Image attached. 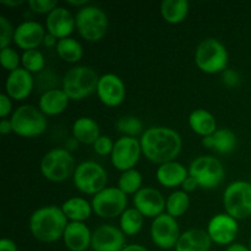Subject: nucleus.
<instances>
[{
    "mask_svg": "<svg viewBox=\"0 0 251 251\" xmlns=\"http://www.w3.org/2000/svg\"><path fill=\"white\" fill-rule=\"evenodd\" d=\"M190 206V198L188 193L183 190L173 191L167 198L166 211L169 216L174 218H179L186 213Z\"/></svg>",
    "mask_w": 251,
    "mask_h": 251,
    "instance_id": "nucleus-32",
    "label": "nucleus"
},
{
    "mask_svg": "<svg viewBox=\"0 0 251 251\" xmlns=\"http://www.w3.org/2000/svg\"><path fill=\"white\" fill-rule=\"evenodd\" d=\"M93 212L100 218L112 220L120 217L127 208V195L118 186H107L97 195L92 196Z\"/></svg>",
    "mask_w": 251,
    "mask_h": 251,
    "instance_id": "nucleus-11",
    "label": "nucleus"
},
{
    "mask_svg": "<svg viewBox=\"0 0 251 251\" xmlns=\"http://www.w3.org/2000/svg\"><path fill=\"white\" fill-rule=\"evenodd\" d=\"M21 65L31 74H39L46 68V58L39 49L26 50L21 55Z\"/></svg>",
    "mask_w": 251,
    "mask_h": 251,
    "instance_id": "nucleus-35",
    "label": "nucleus"
},
{
    "mask_svg": "<svg viewBox=\"0 0 251 251\" xmlns=\"http://www.w3.org/2000/svg\"><path fill=\"white\" fill-rule=\"evenodd\" d=\"M100 136V129L95 119L88 117H80L73 124V137L80 144L93 145Z\"/></svg>",
    "mask_w": 251,
    "mask_h": 251,
    "instance_id": "nucleus-25",
    "label": "nucleus"
},
{
    "mask_svg": "<svg viewBox=\"0 0 251 251\" xmlns=\"http://www.w3.org/2000/svg\"><path fill=\"white\" fill-rule=\"evenodd\" d=\"M59 39L55 38L54 36H51V34L47 33L46 37H44V41H43V44L47 47V48H53V47H55L56 48V44H58Z\"/></svg>",
    "mask_w": 251,
    "mask_h": 251,
    "instance_id": "nucleus-46",
    "label": "nucleus"
},
{
    "mask_svg": "<svg viewBox=\"0 0 251 251\" xmlns=\"http://www.w3.org/2000/svg\"><path fill=\"white\" fill-rule=\"evenodd\" d=\"M144 216L135 207H127L119 217L120 229L126 237H134L141 232L144 227Z\"/></svg>",
    "mask_w": 251,
    "mask_h": 251,
    "instance_id": "nucleus-30",
    "label": "nucleus"
},
{
    "mask_svg": "<svg viewBox=\"0 0 251 251\" xmlns=\"http://www.w3.org/2000/svg\"><path fill=\"white\" fill-rule=\"evenodd\" d=\"M226 213L237 221L247 220L251 216V183L237 180L228 184L223 193Z\"/></svg>",
    "mask_w": 251,
    "mask_h": 251,
    "instance_id": "nucleus-9",
    "label": "nucleus"
},
{
    "mask_svg": "<svg viewBox=\"0 0 251 251\" xmlns=\"http://www.w3.org/2000/svg\"><path fill=\"white\" fill-rule=\"evenodd\" d=\"M66 4L70 5V6H76L78 7V9H82V7L90 5V1H88V0H68Z\"/></svg>",
    "mask_w": 251,
    "mask_h": 251,
    "instance_id": "nucleus-48",
    "label": "nucleus"
},
{
    "mask_svg": "<svg viewBox=\"0 0 251 251\" xmlns=\"http://www.w3.org/2000/svg\"><path fill=\"white\" fill-rule=\"evenodd\" d=\"M78 144H80V142H78L77 140L75 139V137H71L70 140H68V141H66V144H65V149L68 150V151L73 152L74 150L77 149Z\"/></svg>",
    "mask_w": 251,
    "mask_h": 251,
    "instance_id": "nucleus-50",
    "label": "nucleus"
},
{
    "mask_svg": "<svg viewBox=\"0 0 251 251\" xmlns=\"http://www.w3.org/2000/svg\"><path fill=\"white\" fill-rule=\"evenodd\" d=\"M206 232L210 235L212 243L221 247H229L237 238L239 226L238 221L230 217L228 213H217L208 221Z\"/></svg>",
    "mask_w": 251,
    "mask_h": 251,
    "instance_id": "nucleus-14",
    "label": "nucleus"
},
{
    "mask_svg": "<svg viewBox=\"0 0 251 251\" xmlns=\"http://www.w3.org/2000/svg\"><path fill=\"white\" fill-rule=\"evenodd\" d=\"M152 243L162 250L174 249L180 238V228L176 218L164 212L152 221L151 229Z\"/></svg>",
    "mask_w": 251,
    "mask_h": 251,
    "instance_id": "nucleus-13",
    "label": "nucleus"
},
{
    "mask_svg": "<svg viewBox=\"0 0 251 251\" xmlns=\"http://www.w3.org/2000/svg\"><path fill=\"white\" fill-rule=\"evenodd\" d=\"M114 142L115 141H113L107 135H100L97 141L92 145L93 151L98 156H110L113 152V147H114Z\"/></svg>",
    "mask_w": 251,
    "mask_h": 251,
    "instance_id": "nucleus-39",
    "label": "nucleus"
},
{
    "mask_svg": "<svg viewBox=\"0 0 251 251\" xmlns=\"http://www.w3.org/2000/svg\"><path fill=\"white\" fill-rule=\"evenodd\" d=\"M55 49L59 58L69 64L78 63L83 56L82 44L73 37L59 39Z\"/></svg>",
    "mask_w": 251,
    "mask_h": 251,
    "instance_id": "nucleus-29",
    "label": "nucleus"
},
{
    "mask_svg": "<svg viewBox=\"0 0 251 251\" xmlns=\"http://www.w3.org/2000/svg\"><path fill=\"white\" fill-rule=\"evenodd\" d=\"M126 245V235L113 225H100L92 232L93 251H122Z\"/></svg>",
    "mask_w": 251,
    "mask_h": 251,
    "instance_id": "nucleus-17",
    "label": "nucleus"
},
{
    "mask_svg": "<svg viewBox=\"0 0 251 251\" xmlns=\"http://www.w3.org/2000/svg\"><path fill=\"white\" fill-rule=\"evenodd\" d=\"M238 137L234 131L230 129L223 127L217 129V131L212 135V150L221 154H227L237 149Z\"/></svg>",
    "mask_w": 251,
    "mask_h": 251,
    "instance_id": "nucleus-31",
    "label": "nucleus"
},
{
    "mask_svg": "<svg viewBox=\"0 0 251 251\" xmlns=\"http://www.w3.org/2000/svg\"><path fill=\"white\" fill-rule=\"evenodd\" d=\"M63 242L70 251H87L92 243V232L85 222H69Z\"/></svg>",
    "mask_w": 251,
    "mask_h": 251,
    "instance_id": "nucleus-21",
    "label": "nucleus"
},
{
    "mask_svg": "<svg viewBox=\"0 0 251 251\" xmlns=\"http://www.w3.org/2000/svg\"><path fill=\"white\" fill-rule=\"evenodd\" d=\"M69 102L70 98L63 88H55L42 93L38 100V108L46 117H55L65 112Z\"/></svg>",
    "mask_w": 251,
    "mask_h": 251,
    "instance_id": "nucleus-24",
    "label": "nucleus"
},
{
    "mask_svg": "<svg viewBox=\"0 0 251 251\" xmlns=\"http://www.w3.org/2000/svg\"><path fill=\"white\" fill-rule=\"evenodd\" d=\"M225 251H250L249 247L242 244V243H233L232 245L227 247V249Z\"/></svg>",
    "mask_w": 251,
    "mask_h": 251,
    "instance_id": "nucleus-47",
    "label": "nucleus"
},
{
    "mask_svg": "<svg viewBox=\"0 0 251 251\" xmlns=\"http://www.w3.org/2000/svg\"><path fill=\"white\" fill-rule=\"evenodd\" d=\"M46 27L37 21L27 20L15 27L14 43L24 51L38 49L46 37Z\"/></svg>",
    "mask_w": 251,
    "mask_h": 251,
    "instance_id": "nucleus-18",
    "label": "nucleus"
},
{
    "mask_svg": "<svg viewBox=\"0 0 251 251\" xmlns=\"http://www.w3.org/2000/svg\"><path fill=\"white\" fill-rule=\"evenodd\" d=\"M29 9L36 14L49 15L55 7H58V2L54 0H28L27 1Z\"/></svg>",
    "mask_w": 251,
    "mask_h": 251,
    "instance_id": "nucleus-40",
    "label": "nucleus"
},
{
    "mask_svg": "<svg viewBox=\"0 0 251 251\" xmlns=\"http://www.w3.org/2000/svg\"><path fill=\"white\" fill-rule=\"evenodd\" d=\"M189 176V168L176 161L168 162L158 166L156 171L157 181L167 189H174L183 185Z\"/></svg>",
    "mask_w": 251,
    "mask_h": 251,
    "instance_id": "nucleus-22",
    "label": "nucleus"
},
{
    "mask_svg": "<svg viewBox=\"0 0 251 251\" xmlns=\"http://www.w3.org/2000/svg\"><path fill=\"white\" fill-rule=\"evenodd\" d=\"M248 247H249V249L251 251V237H250V239H249V245H248Z\"/></svg>",
    "mask_w": 251,
    "mask_h": 251,
    "instance_id": "nucleus-52",
    "label": "nucleus"
},
{
    "mask_svg": "<svg viewBox=\"0 0 251 251\" xmlns=\"http://www.w3.org/2000/svg\"><path fill=\"white\" fill-rule=\"evenodd\" d=\"M0 132H1V135H9L10 132H14L11 120L7 119V118L6 119H1V122H0Z\"/></svg>",
    "mask_w": 251,
    "mask_h": 251,
    "instance_id": "nucleus-45",
    "label": "nucleus"
},
{
    "mask_svg": "<svg viewBox=\"0 0 251 251\" xmlns=\"http://www.w3.org/2000/svg\"><path fill=\"white\" fill-rule=\"evenodd\" d=\"M24 2L25 1H22V0H2L1 4L9 7H16V6H20V5H22Z\"/></svg>",
    "mask_w": 251,
    "mask_h": 251,
    "instance_id": "nucleus-51",
    "label": "nucleus"
},
{
    "mask_svg": "<svg viewBox=\"0 0 251 251\" xmlns=\"http://www.w3.org/2000/svg\"><path fill=\"white\" fill-rule=\"evenodd\" d=\"M122 251H150L141 244H126Z\"/></svg>",
    "mask_w": 251,
    "mask_h": 251,
    "instance_id": "nucleus-49",
    "label": "nucleus"
},
{
    "mask_svg": "<svg viewBox=\"0 0 251 251\" xmlns=\"http://www.w3.org/2000/svg\"><path fill=\"white\" fill-rule=\"evenodd\" d=\"M36 87L33 74L28 73L24 68L9 73L5 81V93L12 100H25L29 97Z\"/></svg>",
    "mask_w": 251,
    "mask_h": 251,
    "instance_id": "nucleus-19",
    "label": "nucleus"
},
{
    "mask_svg": "<svg viewBox=\"0 0 251 251\" xmlns=\"http://www.w3.org/2000/svg\"><path fill=\"white\" fill-rule=\"evenodd\" d=\"M142 154L158 166L176 161L183 149V140L176 130L168 126H151L140 137Z\"/></svg>",
    "mask_w": 251,
    "mask_h": 251,
    "instance_id": "nucleus-1",
    "label": "nucleus"
},
{
    "mask_svg": "<svg viewBox=\"0 0 251 251\" xmlns=\"http://www.w3.org/2000/svg\"><path fill=\"white\" fill-rule=\"evenodd\" d=\"M76 19V29L85 41L96 43L105 37L109 27V20L104 10L96 5L78 9Z\"/></svg>",
    "mask_w": 251,
    "mask_h": 251,
    "instance_id": "nucleus-5",
    "label": "nucleus"
},
{
    "mask_svg": "<svg viewBox=\"0 0 251 251\" xmlns=\"http://www.w3.org/2000/svg\"><path fill=\"white\" fill-rule=\"evenodd\" d=\"M76 169L75 158L66 149H53L41 161V172L44 178L53 183H63L73 178Z\"/></svg>",
    "mask_w": 251,
    "mask_h": 251,
    "instance_id": "nucleus-7",
    "label": "nucleus"
},
{
    "mask_svg": "<svg viewBox=\"0 0 251 251\" xmlns=\"http://www.w3.org/2000/svg\"><path fill=\"white\" fill-rule=\"evenodd\" d=\"M69 220L61 207L48 205L39 207L31 215L28 228L34 239L42 243H55L63 239Z\"/></svg>",
    "mask_w": 251,
    "mask_h": 251,
    "instance_id": "nucleus-2",
    "label": "nucleus"
},
{
    "mask_svg": "<svg viewBox=\"0 0 251 251\" xmlns=\"http://www.w3.org/2000/svg\"><path fill=\"white\" fill-rule=\"evenodd\" d=\"M0 61H1L2 68L9 73L21 68L20 66L21 65V56L17 53L16 49L11 48V47H7V48L0 50Z\"/></svg>",
    "mask_w": 251,
    "mask_h": 251,
    "instance_id": "nucleus-37",
    "label": "nucleus"
},
{
    "mask_svg": "<svg viewBox=\"0 0 251 251\" xmlns=\"http://www.w3.org/2000/svg\"><path fill=\"white\" fill-rule=\"evenodd\" d=\"M189 176L202 189H215L225 180L226 169L222 162L213 156L196 157L189 166Z\"/></svg>",
    "mask_w": 251,
    "mask_h": 251,
    "instance_id": "nucleus-10",
    "label": "nucleus"
},
{
    "mask_svg": "<svg viewBox=\"0 0 251 251\" xmlns=\"http://www.w3.org/2000/svg\"><path fill=\"white\" fill-rule=\"evenodd\" d=\"M0 28H1V33H0V47L1 49L10 47L11 42H14V34H15V27L10 22V20L5 16H0Z\"/></svg>",
    "mask_w": 251,
    "mask_h": 251,
    "instance_id": "nucleus-38",
    "label": "nucleus"
},
{
    "mask_svg": "<svg viewBox=\"0 0 251 251\" xmlns=\"http://www.w3.org/2000/svg\"><path fill=\"white\" fill-rule=\"evenodd\" d=\"M34 83H36V87H38V90H41L42 93H44L47 91L59 88L61 81L53 70L44 69L42 73L37 75V77H34Z\"/></svg>",
    "mask_w": 251,
    "mask_h": 251,
    "instance_id": "nucleus-36",
    "label": "nucleus"
},
{
    "mask_svg": "<svg viewBox=\"0 0 251 251\" xmlns=\"http://www.w3.org/2000/svg\"><path fill=\"white\" fill-rule=\"evenodd\" d=\"M60 207L70 222H85L93 213L91 202L83 198L68 199Z\"/></svg>",
    "mask_w": 251,
    "mask_h": 251,
    "instance_id": "nucleus-27",
    "label": "nucleus"
},
{
    "mask_svg": "<svg viewBox=\"0 0 251 251\" xmlns=\"http://www.w3.org/2000/svg\"><path fill=\"white\" fill-rule=\"evenodd\" d=\"M12 100L6 95L1 93L0 95V117L2 119H6L7 115L12 114Z\"/></svg>",
    "mask_w": 251,
    "mask_h": 251,
    "instance_id": "nucleus-42",
    "label": "nucleus"
},
{
    "mask_svg": "<svg viewBox=\"0 0 251 251\" xmlns=\"http://www.w3.org/2000/svg\"><path fill=\"white\" fill-rule=\"evenodd\" d=\"M100 77L91 66L75 65L69 69L61 78V88L70 100H82L93 92H97Z\"/></svg>",
    "mask_w": 251,
    "mask_h": 251,
    "instance_id": "nucleus-3",
    "label": "nucleus"
},
{
    "mask_svg": "<svg viewBox=\"0 0 251 251\" xmlns=\"http://www.w3.org/2000/svg\"><path fill=\"white\" fill-rule=\"evenodd\" d=\"M190 10L188 0H164L161 4V15L166 22L178 25L185 21Z\"/></svg>",
    "mask_w": 251,
    "mask_h": 251,
    "instance_id": "nucleus-28",
    "label": "nucleus"
},
{
    "mask_svg": "<svg viewBox=\"0 0 251 251\" xmlns=\"http://www.w3.org/2000/svg\"><path fill=\"white\" fill-rule=\"evenodd\" d=\"M97 96L100 102L109 108L119 107L125 100L126 88L124 81L117 74L108 73L100 77Z\"/></svg>",
    "mask_w": 251,
    "mask_h": 251,
    "instance_id": "nucleus-16",
    "label": "nucleus"
},
{
    "mask_svg": "<svg viewBox=\"0 0 251 251\" xmlns=\"http://www.w3.org/2000/svg\"><path fill=\"white\" fill-rule=\"evenodd\" d=\"M132 203L144 217L154 220L166 211L167 199L157 189L146 186L132 196Z\"/></svg>",
    "mask_w": 251,
    "mask_h": 251,
    "instance_id": "nucleus-15",
    "label": "nucleus"
},
{
    "mask_svg": "<svg viewBox=\"0 0 251 251\" xmlns=\"http://www.w3.org/2000/svg\"><path fill=\"white\" fill-rule=\"evenodd\" d=\"M142 174L137 169H130V171L123 172L118 179V188L125 194V195H132L142 189Z\"/></svg>",
    "mask_w": 251,
    "mask_h": 251,
    "instance_id": "nucleus-33",
    "label": "nucleus"
},
{
    "mask_svg": "<svg viewBox=\"0 0 251 251\" xmlns=\"http://www.w3.org/2000/svg\"><path fill=\"white\" fill-rule=\"evenodd\" d=\"M189 125L195 134L206 137L217 131V120L215 115L206 109H196L189 115Z\"/></svg>",
    "mask_w": 251,
    "mask_h": 251,
    "instance_id": "nucleus-26",
    "label": "nucleus"
},
{
    "mask_svg": "<svg viewBox=\"0 0 251 251\" xmlns=\"http://www.w3.org/2000/svg\"><path fill=\"white\" fill-rule=\"evenodd\" d=\"M0 251H19L16 243L9 238H2L0 240Z\"/></svg>",
    "mask_w": 251,
    "mask_h": 251,
    "instance_id": "nucleus-44",
    "label": "nucleus"
},
{
    "mask_svg": "<svg viewBox=\"0 0 251 251\" xmlns=\"http://www.w3.org/2000/svg\"><path fill=\"white\" fill-rule=\"evenodd\" d=\"M212 244L206 230L191 228L181 233L174 251H210Z\"/></svg>",
    "mask_w": 251,
    "mask_h": 251,
    "instance_id": "nucleus-23",
    "label": "nucleus"
},
{
    "mask_svg": "<svg viewBox=\"0 0 251 251\" xmlns=\"http://www.w3.org/2000/svg\"><path fill=\"white\" fill-rule=\"evenodd\" d=\"M222 82L229 88H235L240 85V75L233 69H226L222 73Z\"/></svg>",
    "mask_w": 251,
    "mask_h": 251,
    "instance_id": "nucleus-41",
    "label": "nucleus"
},
{
    "mask_svg": "<svg viewBox=\"0 0 251 251\" xmlns=\"http://www.w3.org/2000/svg\"><path fill=\"white\" fill-rule=\"evenodd\" d=\"M73 181L80 193L95 196L107 188L108 174L104 167L97 162L83 161L76 166Z\"/></svg>",
    "mask_w": 251,
    "mask_h": 251,
    "instance_id": "nucleus-8",
    "label": "nucleus"
},
{
    "mask_svg": "<svg viewBox=\"0 0 251 251\" xmlns=\"http://www.w3.org/2000/svg\"><path fill=\"white\" fill-rule=\"evenodd\" d=\"M198 188H200L198 184V181H196L195 179L190 176L185 179V181H184L183 185H181V190L185 191V193H188V194L193 193V191H195Z\"/></svg>",
    "mask_w": 251,
    "mask_h": 251,
    "instance_id": "nucleus-43",
    "label": "nucleus"
},
{
    "mask_svg": "<svg viewBox=\"0 0 251 251\" xmlns=\"http://www.w3.org/2000/svg\"><path fill=\"white\" fill-rule=\"evenodd\" d=\"M11 124L14 134L20 137L32 139L43 134L48 126V119L38 107L24 104L17 107L11 114Z\"/></svg>",
    "mask_w": 251,
    "mask_h": 251,
    "instance_id": "nucleus-6",
    "label": "nucleus"
},
{
    "mask_svg": "<svg viewBox=\"0 0 251 251\" xmlns=\"http://www.w3.org/2000/svg\"><path fill=\"white\" fill-rule=\"evenodd\" d=\"M115 129L123 134V136L136 137L144 134V124L135 115H123L115 123Z\"/></svg>",
    "mask_w": 251,
    "mask_h": 251,
    "instance_id": "nucleus-34",
    "label": "nucleus"
},
{
    "mask_svg": "<svg viewBox=\"0 0 251 251\" xmlns=\"http://www.w3.org/2000/svg\"><path fill=\"white\" fill-rule=\"evenodd\" d=\"M142 156V149L137 137L122 136L114 142L110 162L117 171L126 172L134 169Z\"/></svg>",
    "mask_w": 251,
    "mask_h": 251,
    "instance_id": "nucleus-12",
    "label": "nucleus"
},
{
    "mask_svg": "<svg viewBox=\"0 0 251 251\" xmlns=\"http://www.w3.org/2000/svg\"><path fill=\"white\" fill-rule=\"evenodd\" d=\"M229 54L221 41L206 38L199 43L195 50V64L205 74H222L228 69Z\"/></svg>",
    "mask_w": 251,
    "mask_h": 251,
    "instance_id": "nucleus-4",
    "label": "nucleus"
},
{
    "mask_svg": "<svg viewBox=\"0 0 251 251\" xmlns=\"http://www.w3.org/2000/svg\"><path fill=\"white\" fill-rule=\"evenodd\" d=\"M76 28V19L70 10L64 6H58L53 10L46 19L47 33L55 38L63 39L71 36Z\"/></svg>",
    "mask_w": 251,
    "mask_h": 251,
    "instance_id": "nucleus-20",
    "label": "nucleus"
}]
</instances>
